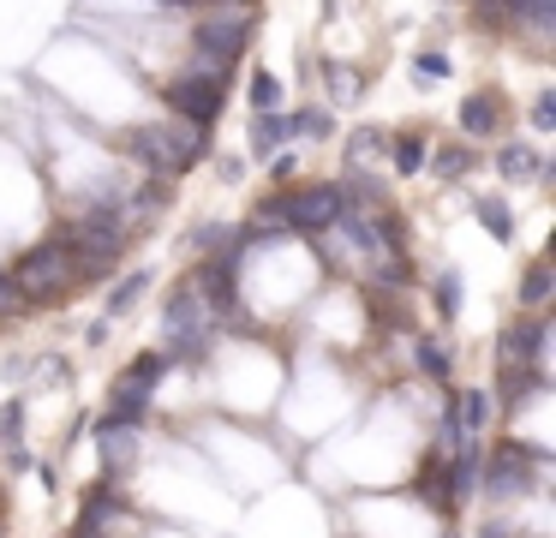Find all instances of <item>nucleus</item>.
Listing matches in <instances>:
<instances>
[{"label": "nucleus", "mask_w": 556, "mask_h": 538, "mask_svg": "<svg viewBox=\"0 0 556 538\" xmlns=\"http://www.w3.org/2000/svg\"><path fill=\"white\" fill-rule=\"evenodd\" d=\"M551 287H556L551 263H527V275H520V305H527V311H544V305H551Z\"/></svg>", "instance_id": "nucleus-13"}, {"label": "nucleus", "mask_w": 556, "mask_h": 538, "mask_svg": "<svg viewBox=\"0 0 556 538\" xmlns=\"http://www.w3.org/2000/svg\"><path fill=\"white\" fill-rule=\"evenodd\" d=\"M437 174H443V179H460V174H467V167H472V150H467V143H448V150H437Z\"/></svg>", "instance_id": "nucleus-20"}, {"label": "nucleus", "mask_w": 556, "mask_h": 538, "mask_svg": "<svg viewBox=\"0 0 556 538\" xmlns=\"http://www.w3.org/2000/svg\"><path fill=\"white\" fill-rule=\"evenodd\" d=\"M144 287H150V275H144V270H132L126 281H114V293H109V317H126V311L138 305V293H144Z\"/></svg>", "instance_id": "nucleus-17"}, {"label": "nucleus", "mask_w": 556, "mask_h": 538, "mask_svg": "<svg viewBox=\"0 0 556 538\" xmlns=\"http://www.w3.org/2000/svg\"><path fill=\"white\" fill-rule=\"evenodd\" d=\"M276 102H281V84L269 72H252V114H276Z\"/></svg>", "instance_id": "nucleus-19"}, {"label": "nucleus", "mask_w": 556, "mask_h": 538, "mask_svg": "<svg viewBox=\"0 0 556 538\" xmlns=\"http://www.w3.org/2000/svg\"><path fill=\"white\" fill-rule=\"evenodd\" d=\"M233 7H240V0H233Z\"/></svg>", "instance_id": "nucleus-30"}, {"label": "nucleus", "mask_w": 556, "mask_h": 538, "mask_svg": "<svg viewBox=\"0 0 556 538\" xmlns=\"http://www.w3.org/2000/svg\"><path fill=\"white\" fill-rule=\"evenodd\" d=\"M377 150H383V132H371V126H365V132H353V138H348V155H353V162H371V155Z\"/></svg>", "instance_id": "nucleus-21"}, {"label": "nucleus", "mask_w": 556, "mask_h": 538, "mask_svg": "<svg viewBox=\"0 0 556 538\" xmlns=\"http://www.w3.org/2000/svg\"><path fill=\"white\" fill-rule=\"evenodd\" d=\"M245 42H252V18L245 12H210V18H198V66L216 72V60L228 66V60L245 54Z\"/></svg>", "instance_id": "nucleus-5"}, {"label": "nucleus", "mask_w": 556, "mask_h": 538, "mask_svg": "<svg viewBox=\"0 0 556 538\" xmlns=\"http://www.w3.org/2000/svg\"><path fill=\"white\" fill-rule=\"evenodd\" d=\"M174 7H186V0H174Z\"/></svg>", "instance_id": "nucleus-29"}, {"label": "nucleus", "mask_w": 556, "mask_h": 538, "mask_svg": "<svg viewBox=\"0 0 556 538\" xmlns=\"http://www.w3.org/2000/svg\"><path fill=\"white\" fill-rule=\"evenodd\" d=\"M496 126H503L496 96H467V102H460V132H467V138H491Z\"/></svg>", "instance_id": "nucleus-11"}, {"label": "nucleus", "mask_w": 556, "mask_h": 538, "mask_svg": "<svg viewBox=\"0 0 556 538\" xmlns=\"http://www.w3.org/2000/svg\"><path fill=\"white\" fill-rule=\"evenodd\" d=\"M25 305V293H18V281L13 275H0V317H7V311H18Z\"/></svg>", "instance_id": "nucleus-24"}, {"label": "nucleus", "mask_w": 556, "mask_h": 538, "mask_svg": "<svg viewBox=\"0 0 556 538\" xmlns=\"http://www.w3.org/2000/svg\"><path fill=\"white\" fill-rule=\"evenodd\" d=\"M503 12H508V18H520V24H532V30H551L556 0H503Z\"/></svg>", "instance_id": "nucleus-16"}, {"label": "nucleus", "mask_w": 556, "mask_h": 538, "mask_svg": "<svg viewBox=\"0 0 556 538\" xmlns=\"http://www.w3.org/2000/svg\"><path fill=\"white\" fill-rule=\"evenodd\" d=\"M18 293L37 299V305H54L61 293H73L85 275H78V251L73 246H37L25 263H18Z\"/></svg>", "instance_id": "nucleus-2"}, {"label": "nucleus", "mask_w": 556, "mask_h": 538, "mask_svg": "<svg viewBox=\"0 0 556 538\" xmlns=\"http://www.w3.org/2000/svg\"><path fill=\"white\" fill-rule=\"evenodd\" d=\"M496 174H503V179H539L544 162H539L532 143H503V150H496Z\"/></svg>", "instance_id": "nucleus-12"}, {"label": "nucleus", "mask_w": 556, "mask_h": 538, "mask_svg": "<svg viewBox=\"0 0 556 538\" xmlns=\"http://www.w3.org/2000/svg\"><path fill=\"white\" fill-rule=\"evenodd\" d=\"M532 126H539V132H551V126H556V96H551V90H544L539 102H532Z\"/></svg>", "instance_id": "nucleus-22"}, {"label": "nucleus", "mask_w": 556, "mask_h": 538, "mask_svg": "<svg viewBox=\"0 0 556 538\" xmlns=\"http://www.w3.org/2000/svg\"><path fill=\"white\" fill-rule=\"evenodd\" d=\"M138 454V437L132 425H121V418H102V461H109V473H121V466H132Z\"/></svg>", "instance_id": "nucleus-10"}, {"label": "nucleus", "mask_w": 556, "mask_h": 538, "mask_svg": "<svg viewBox=\"0 0 556 538\" xmlns=\"http://www.w3.org/2000/svg\"><path fill=\"white\" fill-rule=\"evenodd\" d=\"M204 150H210L204 126H186V120H168V126H138L132 132V155L144 167H156V174H180V167H192Z\"/></svg>", "instance_id": "nucleus-1"}, {"label": "nucleus", "mask_w": 556, "mask_h": 538, "mask_svg": "<svg viewBox=\"0 0 556 538\" xmlns=\"http://www.w3.org/2000/svg\"><path fill=\"white\" fill-rule=\"evenodd\" d=\"M419 78H431V84L448 78V60L443 54H419Z\"/></svg>", "instance_id": "nucleus-27"}, {"label": "nucleus", "mask_w": 556, "mask_h": 538, "mask_svg": "<svg viewBox=\"0 0 556 538\" xmlns=\"http://www.w3.org/2000/svg\"><path fill=\"white\" fill-rule=\"evenodd\" d=\"M437 305H443V311L460 305V281H455V275H443V281H437Z\"/></svg>", "instance_id": "nucleus-26"}, {"label": "nucleus", "mask_w": 556, "mask_h": 538, "mask_svg": "<svg viewBox=\"0 0 556 538\" xmlns=\"http://www.w3.org/2000/svg\"><path fill=\"white\" fill-rule=\"evenodd\" d=\"M168 365H174L168 353L132 359V371L114 383V413H109V418H121V425H138V418H144V406H150V389L162 383V371H168Z\"/></svg>", "instance_id": "nucleus-7"}, {"label": "nucleus", "mask_w": 556, "mask_h": 538, "mask_svg": "<svg viewBox=\"0 0 556 538\" xmlns=\"http://www.w3.org/2000/svg\"><path fill=\"white\" fill-rule=\"evenodd\" d=\"M18 418H25V413H18V401L0 406V437H18Z\"/></svg>", "instance_id": "nucleus-28"}, {"label": "nucleus", "mask_w": 556, "mask_h": 538, "mask_svg": "<svg viewBox=\"0 0 556 538\" xmlns=\"http://www.w3.org/2000/svg\"><path fill=\"white\" fill-rule=\"evenodd\" d=\"M162 329H168V359L180 353V359H204V347H210V311H204V299H198V287H180V293L168 299V311H162Z\"/></svg>", "instance_id": "nucleus-3"}, {"label": "nucleus", "mask_w": 556, "mask_h": 538, "mask_svg": "<svg viewBox=\"0 0 556 538\" xmlns=\"http://www.w3.org/2000/svg\"><path fill=\"white\" fill-rule=\"evenodd\" d=\"M532 466H539V454L527 449V442H508V449L491 454V466H484V497H520L532 478Z\"/></svg>", "instance_id": "nucleus-8"}, {"label": "nucleus", "mask_w": 556, "mask_h": 538, "mask_svg": "<svg viewBox=\"0 0 556 538\" xmlns=\"http://www.w3.org/2000/svg\"><path fill=\"white\" fill-rule=\"evenodd\" d=\"M539 353H544V323L539 317L515 323V329L503 335V359H508V365H539Z\"/></svg>", "instance_id": "nucleus-9"}, {"label": "nucleus", "mask_w": 556, "mask_h": 538, "mask_svg": "<svg viewBox=\"0 0 556 538\" xmlns=\"http://www.w3.org/2000/svg\"><path fill=\"white\" fill-rule=\"evenodd\" d=\"M281 138H288V120H281V114H252V155H257V162H269Z\"/></svg>", "instance_id": "nucleus-14"}, {"label": "nucleus", "mask_w": 556, "mask_h": 538, "mask_svg": "<svg viewBox=\"0 0 556 538\" xmlns=\"http://www.w3.org/2000/svg\"><path fill=\"white\" fill-rule=\"evenodd\" d=\"M288 132H305V138H324V132H329V114H300V120H288Z\"/></svg>", "instance_id": "nucleus-23"}, {"label": "nucleus", "mask_w": 556, "mask_h": 538, "mask_svg": "<svg viewBox=\"0 0 556 538\" xmlns=\"http://www.w3.org/2000/svg\"><path fill=\"white\" fill-rule=\"evenodd\" d=\"M419 359H425V371H431V377H443V371H448V353H443L437 341H425V347H419Z\"/></svg>", "instance_id": "nucleus-25"}, {"label": "nucleus", "mask_w": 556, "mask_h": 538, "mask_svg": "<svg viewBox=\"0 0 556 538\" xmlns=\"http://www.w3.org/2000/svg\"><path fill=\"white\" fill-rule=\"evenodd\" d=\"M281 215H288V227H305V234H317V227H336L341 215H348V191H341V186L281 191Z\"/></svg>", "instance_id": "nucleus-6"}, {"label": "nucleus", "mask_w": 556, "mask_h": 538, "mask_svg": "<svg viewBox=\"0 0 556 538\" xmlns=\"http://www.w3.org/2000/svg\"><path fill=\"white\" fill-rule=\"evenodd\" d=\"M389 150H395V174H419V167L431 162V150H425L419 132H401V138H389Z\"/></svg>", "instance_id": "nucleus-15"}, {"label": "nucleus", "mask_w": 556, "mask_h": 538, "mask_svg": "<svg viewBox=\"0 0 556 538\" xmlns=\"http://www.w3.org/2000/svg\"><path fill=\"white\" fill-rule=\"evenodd\" d=\"M168 108L186 126H210V120L222 114V72H210V66L180 72V78L168 84Z\"/></svg>", "instance_id": "nucleus-4"}, {"label": "nucleus", "mask_w": 556, "mask_h": 538, "mask_svg": "<svg viewBox=\"0 0 556 538\" xmlns=\"http://www.w3.org/2000/svg\"><path fill=\"white\" fill-rule=\"evenodd\" d=\"M479 222H484V234H491V239H515V215H508V203L479 198Z\"/></svg>", "instance_id": "nucleus-18"}]
</instances>
